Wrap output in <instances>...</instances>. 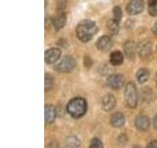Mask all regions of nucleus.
<instances>
[{
  "label": "nucleus",
  "mask_w": 157,
  "mask_h": 148,
  "mask_svg": "<svg viewBox=\"0 0 157 148\" xmlns=\"http://www.w3.org/2000/svg\"><path fill=\"white\" fill-rule=\"evenodd\" d=\"M97 32L98 29L96 24L90 20L81 21L76 28L77 38L82 43H88L97 34Z\"/></svg>",
  "instance_id": "f257e3e1"
},
{
  "label": "nucleus",
  "mask_w": 157,
  "mask_h": 148,
  "mask_svg": "<svg viewBox=\"0 0 157 148\" xmlns=\"http://www.w3.org/2000/svg\"><path fill=\"white\" fill-rule=\"evenodd\" d=\"M66 110L74 118H80L86 115L87 111L86 101L82 97H76L67 104Z\"/></svg>",
  "instance_id": "f03ea898"
},
{
  "label": "nucleus",
  "mask_w": 157,
  "mask_h": 148,
  "mask_svg": "<svg viewBox=\"0 0 157 148\" xmlns=\"http://www.w3.org/2000/svg\"><path fill=\"white\" fill-rule=\"evenodd\" d=\"M139 95H137V89L134 82L127 83L125 89V102L127 106L131 109H135L137 106Z\"/></svg>",
  "instance_id": "7ed1b4c3"
},
{
  "label": "nucleus",
  "mask_w": 157,
  "mask_h": 148,
  "mask_svg": "<svg viewBox=\"0 0 157 148\" xmlns=\"http://www.w3.org/2000/svg\"><path fill=\"white\" fill-rule=\"evenodd\" d=\"M75 67H76V60L74 59V57L70 56H65L54 66V69L57 72L60 73H68L72 71Z\"/></svg>",
  "instance_id": "20e7f679"
},
{
  "label": "nucleus",
  "mask_w": 157,
  "mask_h": 148,
  "mask_svg": "<svg viewBox=\"0 0 157 148\" xmlns=\"http://www.w3.org/2000/svg\"><path fill=\"white\" fill-rule=\"evenodd\" d=\"M124 77L120 74H112L107 79V86L112 90H119L124 85Z\"/></svg>",
  "instance_id": "39448f33"
},
{
  "label": "nucleus",
  "mask_w": 157,
  "mask_h": 148,
  "mask_svg": "<svg viewBox=\"0 0 157 148\" xmlns=\"http://www.w3.org/2000/svg\"><path fill=\"white\" fill-rule=\"evenodd\" d=\"M136 52L141 58L148 57L152 52V44L149 41H141L136 46Z\"/></svg>",
  "instance_id": "423d86ee"
},
{
  "label": "nucleus",
  "mask_w": 157,
  "mask_h": 148,
  "mask_svg": "<svg viewBox=\"0 0 157 148\" xmlns=\"http://www.w3.org/2000/svg\"><path fill=\"white\" fill-rule=\"evenodd\" d=\"M144 0H131L127 6V11L130 15H137L144 11Z\"/></svg>",
  "instance_id": "0eeeda50"
},
{
  "label": "nucleus",
  "mask_w": 157,
  "mask_h": 148,
  "mask_svg": "<svg viewBox=\"0 0 157 148\" xmlns=\"http://www.w3.org/2000/svg\"><path fill=\"white\" fill-rule=\"evenodd\" d=\"M66 22H67V17H66V14L64 13V11H57V14L54 15L51 18L52 26L54 27V29L57 30V31L65 27Z\"/></svg>",
  "instance_id": "6e6552de"
},
{
  "label": "nucleus",
  "mask_w": 157,
  "mask_h": 148,
  "mask_svg": "<svg viewBox=\"0 0 157 148\" xmlns=\"http://www.w3.org/2000/svg\"><path fill=\"white\" fill-rule=\"evenodd\" d=\"M61 56V51L59 48L52 47L48 48L47 51L44 53V60L48 64H52L54 62H56Z\"/></svg>",
  "instance_id": "1a4fd4ad"
},
{
  "label": "nucleus",
  "mask_w": 157,
  "mask_h": 148,
  "mask_svg": "<svg viewBox=\"0 0 157 148\" xmlns=\"http://www.w3.org/2000/svg\"><path fill=\"white\" fill-rule=\"evenodd\" d=\"M135 125L139 131H146L150 126L149 117L144 115H139L136 117Z\"/></svg>",
  "instance_id": "9d476101"
},
{
  "label": "nucleus",
  "mask_w": 157,
  "mask_h": 148,
  "mask_svg": "<svg viewBox=\"0 0 157 148\" xmlns=\"http://www.w3.org/2000/svg\"><path fill=\"white\" fill-rule=\"evenodd\" d=\"M115 107H116V99L112 94H106L104 97H102L101 108L105 112H110Z\"/></svg>",
  "instance_id": "9b49d317"
},
{
  "label": "nucleus",
  "mask_w": 157,
  "mask_h": 148,
  "mask_svg": "<svg viewBox=\"0 0 157 148\" xmlns=\"http://www.w3.org/2000/svg\"><path fill=\"white\" fill-rule=\"evenodd\" d=\"M113 46V41L109 36H102L97 39L96 47L101 51H106L110 49Z\"/></svg>",
  "instance_id": "f8f14e48"
},
{
  "label": "nucleus",
  "mask_w": 157,
  "mask_h": 148,
  "mask_svg": "<svg viewBox=\"0 0 157 148\" xmlns=\"http://www.w3.org/2000/svg\"><path fill=\"white\" fill-rule=\"evenodd\" d=\"M126 117L122 113H114L110 117V123L113 127H121L125 125Z\"/></svg>",
  "instance_id": "ddd939ff"
},
{
  "label": "nucleus",
  "mask_w": 157,
  "mask_h": 148,
  "mask_svg": "<svg viewBox=\"0 0 157 148\" xmlns=\"http://www.w3.org/2000/svg\"><path fill=\"white\" fill-rule=\"evenodd\" d=\"M44 112H45V122L46 123L54 122L56 118V109L52 105H50V104H46Z\"/></svg>",
  "instance_id": "4468645a"
},
{
  "label": "nucleus",
  "mask_w": 157,
  "mask_h": 148,
  "mask_svg": "<svg viewBox=\"0 0 157 148\" xmlns=\"http://www.w3.org/2000/svg\"><path fill=\"white\" fill-rule=\"evenodd\" d=\"M136 47L132 41H128L124 43V51L128 58H130V59L134 58L136 54Z\"/></svg>",
  "instance_id": "2eb2a0df"
},
{
  "label": "nucleus",
  "mask_w": 157,
  "mask_h": 148,
  "mask_svg": "<svg viewBox=\"0 0 157 148\" xmlns=\"http://www.w3.org/2000/svg\"><path fill=\"white\" fill-rule=\"evenodd\" d=\"M124 61V56L122 54L121 51H112L110 54V59H109V62L111 65L113 66H118V65H121Z\"/></svg>",
  "instance_id": "dca6fc26"
},
{
  "label": "nucleus",
  "mask_w": 157,
  "mask_h": 148,
  "mask_svg": "<svg viewBox=\"0 0 157 148\" xmlns=\"http://www.w3.org/2000/svg\"><path fill=\"white\" fill-rule=\"evenodd\" d=\"M140 97H141V100L145 104H148V103H151L152 101L154 100L155 98V95L154 93L152 92V90L148 87H145L142 89V91L140 93Z\"/></svg>",
  "instance_id": "f3484780"
},
{
  "label": "nucleus",
  "mask_w": 157,
  "mask_h": 148,
  "mask_svg": "<svg viewBox=\"0 0 157 148\" xmlns=\"http://www.w3.org/2000/svg\"><path fill=\"white\" fill-rule=\"evenodd\" d=\"M149 78V71L146 68H140L136 72V79L140 84L145 83Z\"/></svg>",
  "instance_id": "a211bd4d"
},
{
  "label": "nucleus",
  "mask_w": 157,
  "mask_h": 148,
  "mask_svg": "<svg viewBox=\"0 0 157 148\" xmlns=\"http://www.w3.org/2000/svg\"><path fill=\"white\" fill-rule=\"evenodd\" d=\"M81 142L78 139L77 136L71 135L67 137V139L65 140V146L66 147H80Z\"/></svg>",
  "instance_id": "6ab92c4d"
},
{
  "label": "nucleus",
  "mask_w": 157,
  "mask_h": 148,
  "mask_svg": "<svg viewBox=\"0 0 157 148\" xmlns=\"http://www.w3.org/2000/svg\"><path fill=\"white\" fill-rule=\"evenodd\" d=\"M107 28L113 35H117L118 33H119V30H120L119 22H117L114 19L110 20V21L107 23Z\"/></svg>",
  "instance_id": "aec40b11"
},
{
  "label": "nucleus",
  "mask_w": 157,
  "mask_h": 148,
  "mask_svg": "<svg viewBox=\"0 0 157 148\" xmlns=\"http://www.w3.org/2000/svg\"><path fill=\"white\" fill-rule=\"evenodd\" d=\"M148 13L151 16H157V0H148Z\"/></svg>",
  "instance_id": "412c9836"
},
{
  "label": "nucleus",
  "mask_w": 157,
  "mask_h": 148,
  "mask_svg": "<svg viewBox=\"0 0 157 148\" xmlns=\"http://www.w3.org/2000/svg\"><path fill=\"white\" fill-rule=\"evenodd\" d=\"M122 16H123V13H122V10H121L120 6H115L113 8V17H114V20H116L117 22L120 23Z\"/></svg>",
  "instance_id": "4be33fe9"
},
{
  "label": "nucleus",
  "mask_w": 157,
  "mask_h": 148,
  "mask_svg": "<svg viewBox=\"0 0 157 148\" xmlns=\"http://www.w3.org/2000/svg\"><path fill=\"white\" fill-rule=\"evenodd\" d=\"M53 86V78L50 74H45V91H49Z\"/></svg>",
  "instance_id": "5701e85b"
},
{
  "label": "nucleus",
  "mask_w": 157,
  "mask_h": 148,
  "mask_svg": "<svg viewBox=\"0 0 157 148\" xmlns=\"http://www.w3.org/2000/svg\"><path fill=\"white\" fill-rule=\"evenodd\" d=\"M103 143L99 138H93L90 143V148H102Z\"/></svg>",
  "instance_id": "b1692460"
},
{
  "label": "nucleus",
  "mask_w": 157,
  "mask_h": 148,
  "mask_svg": "<svg viewBox=\"0 0 157 148\" xmlns=\"http://www.w3.org/2000/svg\"><path fill=\"white\" fill-rule=\"evenodd\" d=\"M67 6V0H56L57 11H64Z\"/></svg>",
  "instance_id": "393cba45"
},
{
  "label": "nucleus",
  "mask_w": 157,
  "mask_h": 148,
  "mask_svg": "<svg viewBox=\"0 0 157 148\" xmlns=\"http://www.w3.org/2000/svg\"><path fill=\"white\" fill-rule=\"evenodd\" d=\"M83 64H85V66L87 68H90L92 65V60L90 56H85V58H83Z\"/></svg>",
  "instance_id": "a878e982"
},
{
  "label": "nucleus",
  "mask_w": 157,
  "mask_h": 148,
  "mask_svg": "<svg viewBox=\"0 0 157 148\" xmlns=\"http://www.w3.org/2000/svg\"><path fill=\"white\" fill-rule=\"evenodd\" d=\"M147 148H157V140H151L148 144L146 145Z\"/></svg>",
  "instance_id": "bb28decb"
},
{
  "label": "nucleus",
  "mask_w": 157,
  "mask_h": 148,
  "mask_svg": "<svg viewBox=\"0 0 157 148\" xmlns=\"http://www.w3.org/2000/svg\"><path fill=\"white\" fill-rule=\"evenodd\" d=\"M152 33H153L154 35H156V36H157V21L155 22L154 26L152 27Z\"/></svg>",
  "instance_id": "cd10ccee"
},
{
  "label": "nucleus",
  "mask_w": 157,
  "mask_h": 148,
  "mask_svg": "<svg viewBox=\"0 0 157 148\" xmlns=\"http://www.w3.org/2000/svg\"><path fill=\"white\" fill-rule=\"evenodd\" d=\"M153 126H154V128L157 130V115L154 117V118H153Z\"/></svg>",
  "instance_id": "c85d7f7f"
},
{
  "label": "nucleus",
  "mask_w": 157,
  "mask_h": 148,
  "mask_svg": "<svg viewBox=\"0 0 157 148\" xmlns=\"http://www.w3.org/2000/svg\"><path fill=\"white\" fill-rule=\"evenodd\" d=\"M155 83H156V86H157V74H156V76H155Z\"/></svg>",
  "instance_id": "c756f323"
}]
</instances>
